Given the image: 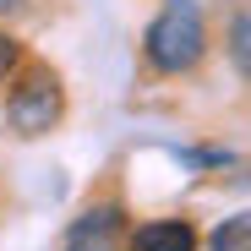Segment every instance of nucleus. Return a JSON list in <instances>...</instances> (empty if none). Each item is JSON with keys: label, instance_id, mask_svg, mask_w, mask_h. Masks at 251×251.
I'll return each mask as SVG.
<instances>
[{"label": "nucleus", "instance_id": "f257e3e1", "mask_svg": "<svg viewBox=\"0 0 251 251\" xmlns=\"http://www.w3.org/2000/svg\"><path fill=\"white\" fill-rule=\"evenodd\" d=\"M142 50H148V60H153L164 76H175V71H191V66L202 60V50H207L202 11L191 6V0H170V6H164V11L153 17L148 38H142Z\"/></svg>", "mask_w": 251, "mask_h": 251}, {"label": "nucleus", "instance_id": "6e6552de", "mask_svg": "<svg viewBox=\"0 0 251 251\" xmlns=\"http://www.w3.org/2000/svg\"><path fill=\"white\" fill-rule=\"evenodd\" d=\"M11 11H22V0H0V17H11Z\"/></svg>", "mask_w": 251, "mask_h": 251}, {"label": "nucleus", "instance_id": "20e7f679", "mask_svg": "<svg viewBox=\"0 0 251 251\" xmlns=\"http://www.w3.org/2000/svg\"><path fill=\"white\" fill-rule=\"evenodd\" d=\"M131 251H197V229L186 219H153L131 235Z\"/></svg>", "mask_w": 251, "mask_h": 251}, {"label": "nucleus", "instance_id": "423d86ee", "mask_svg": "<svg viewBox=\"0 0 251 251\" xmlns=\"http://www.w3.org/2000/svg\"><path fill=\"white\" fill-rule=\"evenodd\" d=\"M229 50H235L240 71L251 76V17H240V22H235V38H229Z\"/></svg>", "mask_w": 251, "mask_h": 251}, {"label": "nucleus", "instance_id": "7ed1b4c3", "mask_svg": "<svg viewBox=\"0 0 251 251\" xmlns=\"http://www.w3.org/2000/svg\"><path fill=\"white\" fill-rule=\"evenodd\" d=\"M120 235H126V213L115 202H104V207H88V213L66 229V251H115Z\"/></svg>", "mask_w": 251, "mask_h": 251}, {"label": "nucleus", "instance_id": "f03ea898", "mask_svg": "<svg viewBox=\"0 0 251 251\" xmlns=\"http://www.w3.org/2000/svg\"><path fill=\"white\" fill-rule=\"evenodd\" d=\"M60 115H66V93H60L55 71L33 66L17 88H11V104H6L11 131H17V137H44L50 126H60Z\"/></svg>", "mask_w": 251, "mask_h": 251}, {"label": "nucleus", "instance_id": "39448f33", "mask_svg": "<svg viewBox=\"0 0 251 251\" xmlns=\"http://www.w3.org/2000/svg\"><path fill=\"white\" fill-rule=\"evenodd\" d=\"M213 251H251V213H235L213 229V240H207Z\"/></svg>", "mask_w": 251, "mask_h": 251}, {"label": "nucleus", "instance_id": "0eeeda50", "mask_svg": "<svg viewBox=\"0 0 251 251\" xmlns=\"http://www.w3.org/2000/svg\"><path fill=\"white\" fill-rule=\"evenodd\" d=\"M17 60H22V50H17V38H6V33H0V82H6V76L17 71Z\"/></svg>", "mask_w": 251, "mask_h": 251}]
</instances>
